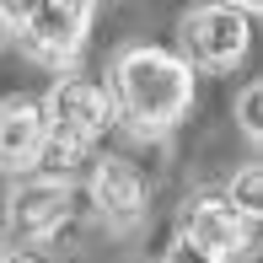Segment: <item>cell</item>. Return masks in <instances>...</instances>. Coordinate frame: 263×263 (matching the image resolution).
Segmentation results:
<instances>
[{"label":"cell","mask_w":263,"mask_h":263,"mask_svg":"<svg viewBox=\"0 0 263 263\" xmlns=\"http://www.w3.org/2000/svg\"><path fill=\"white\" fill-rule=\"evenodd\" d=\"M107 97H113L118 118H129V129L161 135L177 118H188V107H194V70L172 49L135 43L113 59V91Z\"/></svg>","instance_id":"obj_1"},{"label":"cell","mask_w":263,"mask_h":263,"mask_svg":"<svg viewBox=\"0 0 263 263\" xmlns=\"http://www.w3.org/2000/svg\"><path fill=\"white\" fill-rule=\"evenodd\" d=\"M91 16H97V11H91L86 0H38V6L11 11V22H16L11 38H22V54H27L32 65L65 76L81 59V49H86Z\"/></svg>","instance_id":"obj_2"},{"label":"cell","mask_w":263,"mask_h":263,"mask_svg":"<svg viewBox=\"0 0 263 263\" xmlns=\"http://www.w3.org/2000/svg\"><path fill=\"white\" fill-rule=\"evenodd\" d=\"M258 6H199L183 16V65L188 70H236L253 43Z\"/></svg>","instance_id":"obj_3"},{"label":"cell","mask_w":263,"mask_h":263,"mask_svg":"<svg viewBox=\"0 0 263 263\" xmlns=\"http://www.w3.org/2000/svg\"><path fill=\"white\" fill-rule=\"evenodd\" d=\"M38 107H43V129L76 135V140H86V145L97 135H107V124L118 118L107 86H97V81H86V76H59Z\"/></svg>","instance_id":"obj_4"},{"label":"cell","mask_w":263,"mask_h":263,"mask_svg":"<svg viewBox=\"0 0 263 263\" xmlns=\"http://www.w3.org/2000/svg\"><path fill=\"white\" fill-rule=\"evenodd\" d=\"M11 236L22 242V253L38 242H49L59 226L70 220V183H49V177H27V183L11 194Z\"/></svg>","instance_id":"obj_5"},{"label":"cell","mask_w":263,"mask_h":263,"mask_svg":"<svg viewBox=\"0 0 263 263\" xmlns=\"http://www.w3.org/2000/svg\"><path fill=\"white\" fill-rule=\"evenodd\" d=\"M177 236H188L194 247H204L210 258H231V253H247L253 242V226L242 220L220 194H199L183 204V220H177Z\"/></svg>","instance_id":"obj_6"},{"label":"cell","mask_w":263,"mask_h":263,"mask_svg":"<svg viewBox=\"0 0 263 263\" xmlns=\"http://www.w3.org/2000/svg\"><path fill=\"white\" fill-rule=\"evenodd\" d=\"M91 204H97L102 226L113 231H129L145 215V172L124 156H102L91 166Z\"/></svg>","instance_id":"obj_7"},{"label":"cell","mask_w":263,"mask_h":263,"mask_svg":"<svg viewBox=\"0 0 263 263\" xmlns=\"http://www.w3.org/2000/svg\"><path fill=\"white\" fill-rule=\"evenodd\" d=\"M43 107L32 97H0V172H22L38 156Z\"/></svg>","instance_id":"obj_8"},{"label":"cell","mask_w":263,"mask_h":263,"mask_svg":"<svg viewBox=\"0 0 263 263\" xmlns=\"http://www.w3.org/2000/svg\"><path fill=\"white\" fill-rule=\"evenodd\" d=\"M86 161H91V145H86V140H76V135H59V129H43L38 156H32L38 177H49V183H70Z\"/></svg>","instance_id":"obj_9"},{"label":"cell","mask_w":263,"mask_h":263,"mask_svg":"<svg viewBox=\"0 0 263 263\" xmlns=\"http://www.w3.org/2000/svg\"><path fill=\"white\" fill-rule=\"evenodd\" d=\"M226 204L242 215L247 226L263 215V166H242V172L231 177V188H226Z\"/></svg>","instance_id":"obj_10"},{"label":"cell","mask_w":263,"mask_h":263,"mask_svg":"<svg viewBox=\"0 0 263 263\" xmlns=\"http://www.w3.org/2000/svg\"><path fill=\"white\" fill-rule=\"evenodd\" d=\"M236 118H242V135L253 140H263V81H247L242 86V97H236Z\"/></svg>","instance_id":"obj_11"},{"label":"cell","mask_w":263,"mask_h":263,"mask_svg":"<svg viewBox=\"0 0 263 263\" xmlns=\"http://www.w3.org/2000/svg\"><path fill=\"white\" fill-rule=\"evenodd\" d=\"M161 263H220V258H210L204 247H194L188 236H172V247L161 253Z\"/></svg>","instance_id":"obj_12"},{"label":"cell","mask_w":263,"mask_h":263,"mask_svg":"<svg viewBox=\"0 0 263 263\" xmlns=\"http://www.w3.org/2000/svg\"><path fill=\"white\" fill-rule=\"evenodd\" d=\"M11 32H16V22H11V6H0V49L11 43Z\"/></svg>","instance_id":"obj_13"},{"label":"cell","mask_w":263,"mask_h":263,"mask_svg":"<svg viewBox=\"0 0 263 263\" xmlns=\"http://www.w3.org/2000/svg\"><path fill=\"white\" fill-rule=\"evenodd\" d=\"M0 263H49V258H38V253H22V247H16V253H11V258H0Z\"/></svg>","instance_id":"obj_14"}]
</instances>
